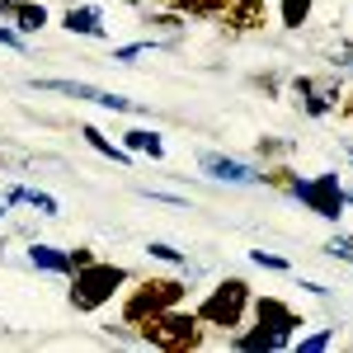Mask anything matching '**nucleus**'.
Wrapping results in <instances>:
<instances>
[{
    "instance_id": "f257e3e1",
    "label": "nucleus",
    "mask_w": 353,
    "mask_h": 353,
    "mask_svg": "<svg viewBox=\"0 0 353 353\" xmlns=\"http://www.w3.org/2000/svg\"><path fill=\"white\" fill-rule=\"evenodd\" d=\"M189 301V283L184 278H132L123 292H118V321L128 330H137L141 321H151V316H161L170 306H184Z\"/></svg>"
},
{
    "instance_id": "f03ea898",
    "label": "nucleus",
    "mask_w": 353,
    "mask_h": 353,
    "mask_svg": "<svg viewBox=\"0 0 353 353\" xmlns=\"http://www.w3.org/2000/svg\"><path fill=\"white\" fill-rule=\"evenodd\" d=\"M132 334H137V344H146V349H156V353H198L208 344V325L198 321V311H189V306H170L161 316L141 321Z\"/></svg>"
},
{
    "instance_id": "7ed1b4c3",
    "label": "nucleus",
    "mask_w": 353,
    "mask_h": 353,
    "mask_svg": "<svg viewBox=\"0 0 353 353\" xmlns=\"http://www.w3.org/2000/svg\"><path fill=\"white\" fill-rule=\"evenodd\" d=\"M128 283H132V269L94 259V264H85V269L71 273V288H66V306H71L76 316H94V311L113 306V297H118V292H123Z\"/></svg>"
},
{
    "instance_id": "20e7f679",
    "label": "nucleus",
    "mask_w": 353,
    "mask_h": 353,
    "mask_svg": "<svg viewBox=\"0 0 353 353\" xmlns=\"http://www.w3.org/2000/svg\"><path fill=\"white\" fill-rule=\"evenodd\" d=\"M250 301H254L250 283H245V278H236V273H226V278H221V283L203 301H198L193 311H198V321H203L208 330L236 334V330L245 325V316H250Z\"/></svg>"
},
{
    "instance_id": "39448f33",
    "label": "nucleus",
    "mask_w": 353,
    "mask_h": 353,
    "mask_svg": "<svg viewBox=\"0 0 353 353\" xmlns=\"http://www.w3.org/2000/svg\"><path fill=\"white\" fill-rule=\"evenodd\" d=\"M306 212H316L321 221H339L349 212V203H344V184H339V174L325 170V174H311V179H297V189H292Z\"/></svg>"
},
{
    "instance_id": "423d86ee",
    "label": "nucleus",
    "mask_w": 353,
    "mask_h": 353,
    "mask_svg": "<svg viewBox=\"0 0 353 353\" xmlns=\"http://www.w3.org/2000/svg\"><path fill=\"white\" fill-rule=\"evenodd\" d=\"M33 90L66 94V99H81V104H99V109H113V113H132V99H123V94H113V90H99V85H85V81H52V76H33Z\"/></svg>"
},
{
    "instance_id": "0eeeda50",
    "label": "nucleus",
    "mask_w": 353,
    "mask_h": 353,
    "mask_svg": "<svg viewBox=\"0 0 353 353\" xmlns=\"http://www.w3.org/2000/svg\"><path fill=\"white\" fill-rule=\"evenodd\" d=\"M250 311H254V325L283 334L288 344H292V339L301 334V325H306V316H301V311H292L283 297H254V301H250Z\"/></svg>"
},
{
    "instance_id": "6e6552de",
    "label": "nucleus",
    "mask_w": 353,
    "mask_h": 353,
    "mask_svg": "<svg viewBox=\"0 0 353 353\" xmlns=\"http://www.w3.org/2000/svg\"><path fill=\"white\" fill-rule=\"evenodd\" d=\"M217 19H221V28H226L231 38L264 33V28H269V0H231Z\"/></svg>"
},
{
    "instance_id": "1a4fd4ad",
    "label": "nucleus",
    "mask_w": 353,
    "mask_h": 353,
    "mask_svg": "<svg viewBox=\"0 0 353 353\" xmlns=\"http://www.w3.org/2000/svg\"><path fill=\"white\" fill-rule=\"evenodd\" d=\"M198 170L208 179H221V184H259V170L250 161H236V156H221V151H198Z\"/></svg>"
},
{
    "instance_id": "9d476101",
    "label": "nucleus",
    "mask_w": 353,
    "mask_h": 353,
    "mask_svg": "<svg viewBox=\"0 0 353 353\" xmlns=\"http://www.w3.org/2000/svg\"><path fill=\"white\" fill-rule=\"evenodd\" d=\"M292 94H297L306 118H330L334 104H339V85H321V81H311V76H292Z\"/></svg>"
},
{
    "instance_id": "9b49d317",
    "label": "nucleus",
    "mask_w": 353,
    "mask_h": 353,
    "mask_svg": "<svg viewBox=\"0 0 353 353\" xmlns=\"http://www.w3.org/2000/svg\"><path fill=\"white\" fill-rule=\"evenodd\" d=\"M0 19L14 33H38V28H48V10L38 0H0Z\"/></svg>"
},
{
    "instance_id": "f8f14e48",
    "label": "nucleus",
    "mask_w": 353,
    "mask_h": 353,
    "mask_svg": "<svg viewBox=\"0 0 353 353\" xmlns=\"http://www.w3.org/2000/svg\"><path fill=\"white\" fill-rule=\"evenodd\" d=\"M61 28H66V33H81V38H109L104 14H99L94 5H71V10H61Z\"/></svg>"
},
{
    "instance_id": "ddd939ff",
    "label": "nucleus",
    "mask_w": 353,
    "mask_h": 353,
    "mask_svg": "<svg viewBox=\"0 0 353 353\" xmlns=\"http://www.w3.org/2000/svg\"><path fill=\"white\" fill-rule=\"evenodd\" d=\"M0 198H5V208H19V203H24V208H33L38 217H61V203H57L52 193H43V189H24V184H10V189L0 193Z\"/></svg>"
},
{
    "instance_id": "4468645a",
    "label": "nucleus",
    "mask_w": 353,
    "mask_h": 353,
    "mask_svg": "<svg viewBox=\"0 0 353 353\" xmlns=\"http://www.w3.org/2000/svg\"><path fill=\"white\" fill-rule=\"evenodd\" d=\"M24 259L33 264L38 273H61V278H71V254L61 250V245H48V241H33L24 250Z\"/></svg>"
},
{
    "instance_id": "2eb2a0df",
    "label": "nucleus",
    "mask_w": 353,
    "mask_h": 353,
    "mask_svg": "<svg viewBox=\"0 0 353 353\" xmlns=\"http://www.w3.org/2000/svg\"><path fill=\"white\" fill-rule=\"evenodd\" d=\"M81 137H85V146H90V151H99L104 161H113V165H132V151H128L123 141H109V137L99 132L94 123H81Z\"/></svg>"
},
{
    "instance_id": "dca6fc26",
    "label": "nucleus",
    "mask_w": 353,
    "mask_h": 353,
    "mask_svg": "<svg viewBox=\"0 0 353 353\" xmlns=\"http://www.w3.org/2000/svg\"><path fill=\"white\" fill-rule=\"evenodd\" d=\"M123 146L132 151V156H151V161H165V137L156 128H132V132H123Z\"/></svg>"
},
{
    "instance_id": "f3484780",
    "label": "nucleus",
    "mask_w": 353,
    "mask_h": 353,
    "mask_svg": "<svg viewBox=\"0 0 353 353\" xmlns=\"http://www.w3.org/2000/svg\"><path fill=\"white\" fill-rule=\"evenodd\" d=\"M311 10H316V0H278V24L297 33L301 24H311Z\"/></svg>"
},
{
    "instance_id": "a211bd4d",
    "label": "nucleus",
    "mask_w": 353,
    "mask_h": 353,
    "mask_svg": "<svg viewBox=\"0 0 353 353\" xmlns=\"http://www.w3.org/2000/svg\"><path fill=\"white\" fill-rule=\"evenodd\" d=\"M226 5H231V0H170V10L184 14V19H217Z\"/></svg>"
},
{
    "instance_id": "6ab92c4d",
    "label": "nucleus",
    "mask_w": 353,
    "mask_h": 353,
    "mask_svg": "<svg viewBox=\"0 0 353 353\" xmlns=\"http://www.w3.org/2000/svg\"><path fill=\"white\" fill-rule=\"evenodd\" d=\"M297 179H301V174L292 170V165H264V170H259V184L288 193V198H292V189H297Z\"/></svg>"
},
{
    "instance_id": "aec40b11",
    "label": "nucleus",
    "mask_w": 353,
    "mask_h": 353,
    "mask_svg": "<svg viewBox=\"0 0 353 353\" xmlns=\"http://www.w3.org/2000/svg\"><path fill=\"white\" fill-rule=\"evenodd\" d=\"M334 339H339V330H334V325H330V330H311V334H297V339H292V349H297V353H325Z\"/></svg>"
},
{
    "instance_id": "412c9836",
    "label": "nucleus",
    "mask_w": 353,
    "mask_h": 353,
    "mask_svg": "<svg viewBox=\"0 0 353 353\" xmlns=\"http://www.w3.org/2000/svg\"><path fill=\"white\" fill-rule=\"evenodd\" d=\"M146 254H151V259H161V264H174V269H184V264H189V254H184V250H174L170 241H146Z\"/></svg>"
},
{
    "instance_id": "4be33fe9",
    "label": "nucleus",
    "mask_w": 353,
    "mask_h": 353,
    "mask_svg": "<svg viewBox=\"0 0 353 353\" xmlns=\"http://www.w3.org/2000/svg\"><path fill=\"white\" fill-rule=\"evenodd\" d=\"M325 254H334V259H344V264H353V236L349 231H334L325 245Z\"/></svg>"
},
{
    "instance_id": "5701e85b",
    "label": "nucleus",
    "mask_w": 353,
    "mask_h": 353,
    "mask_svg": "<svg viewBox=\"0 0 353 353\" xmlns=\"http://www.w3.org/2000/svg\"><path fill=\"white\" fill-rule=\"evenodd\" d=\"M250 264H254V269H273V273H288V269H292L283 254H269V250H250Z\"/></svg>"
},
{
    "instance_id": "b1692460",
    "label": "nucleus",
    "mask_w": 353,
    "mask_h": 353,
    "mask_svg": "<svg viewBox=\"0 0 353 353\" xmlns=\"http://www.w3.org/2000/svg\"><path fill=\"white\" fill-rule=\"evenodd\" d=\"M161 43L156 38H141V43H123V48H113V61H132V57H141V52H156Z\"/></svg>"
},
{
    "instance_id": "393cba45",
    "label": "nucleus",
    "mask_w": 353,
    "mask_h": 353,
    "mask_svg": "<svg viewBox=\"0 0 353 353\" xmlns=\"http://www.w3.org/2000/svg\"><path fill=\"white\" fill-rule=\"evenodd\" d=\"M0 48H10V52H28V43H24V33H14V28L0 19Z\"/></svg>"
},
{
    "instance_id": "a878e982",
    "label": "nucleus",
    "mask_w": 353,
    "mask_h": 353,
    "mask_svg": "<svg viewBox=\"0 0 353 353\" xmlns=\"http://www.w3.org/2000/svg\"><path fill=\"white\" fill-rule=\"evenodd\" d=\"M288 151H292L288 141H278V137H259V156H264V161H269V156H288Z\"/></svg>"
},
{
    "instance_id": "bb28decb",
    "label": "nucleus",
    "mask_w": 353,
    "mask_h": 353,
    "mask_svg": "<svg viewBox=\"0 0 353 353\" xmlns=\"http://www.w3.org/2000/svg\"><path fill=\"white\" fill-rule=\"evenodd\" d=\"M66 254H71V273L85 269V264H94V250H90V245H76V250H66Z\"/></svg>"
},
{
    "instance_id": "cd10ccee",
    "label": "nucleus",
    "mask_w": 353,
    "mask_h": 353,
    "mask_svg": "<svg viewBox=\"0 0 353 353\" xmlns=\"http://www.w3.org/2000/svg\"><path fill=\"white\" fill-rule=\"evenodd\" d=\"M334 113H339V118H349V123H353V94H344V99L334 104Z\"/></svg>"
},
{
    "instance_id": "c85d7f7f",
    "label": "nucleus",
    "mask_w": 353,
    "mask_h": 353,
    "mask_svg": "<svg viewBox=\"0 0 353 353\" xmlns=\"http://www.w3.org/2000/svg\"><path fill=\"white\" fill-rule=\"evenodd\" d=\"M118 5H128V10H137V5H141V0H118Z\"/></svg>"
},
{
    "instance_id": "c756f323",
    "label": "nucleus",
    "mask_w": 353,
    "mask_h": 353,
    "mask_svg": "<svg viewBox=\"0 0 353 353\" xmlns=\"http://www.w3.org/2000/svg\"><path fill=\"white\" fill-rule=\"evenodd\" d=\"M344 156H349V161H353V141H344Z\"/></svg>"
},
{
    "instance_id": "7c9ffc66",
    "label": "nucleus",
    "mask_w": 353,
    "mask_h": 353,
    "mask_svg": "<svg viewBox=\"0 0 353 353\" xmlns=\"http://www.w3.org/2000/svg\"><path fill=\"white\" fill-rule=\"evenodd\" d=\"M344 203H349V208H353V189H344Z\"/></svg>"
},
{
    "instance_id": "2f4dec72",
    "label": "nucleus",
    "mask_w": 353,
    "mask_h": 353,
    "mask_svg": "<svg viewBox=\"0 0 353 353\" xmlns=\"http://www.w3.org/2000/svg\"><path fill=\"white\" fill-rule=\"evenodd\" d=\"M5 212H10V208H5V198H0V217H5Z\"/></svg>"
}]
</instances>
